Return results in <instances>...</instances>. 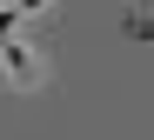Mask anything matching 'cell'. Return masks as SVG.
Segmentation results:
<instances>
[{
    "label": "cell",
    "instance_id": "1",
    "mask_svg": "<svg viewBox=\"0 0 154 140\" xmlns=\"http://www.w3.org/2000/svg\"><path fill=\"white\" fill-rule=\"evenodd\" d=\"M7 73H14V87H34L40 80V53L20 47V40H7Z\"/></svg>",
    "mask_w": 154,
    "mask_h": 140
},
{
    "label": "cell",
    "instance_id": "2",
    "mask_svg": "<svg viewBox=\"0 0 154 140\" xmlns=\"http://www.w3.org/2000/svg\"><path fill=\"white\" fill-rule=\"evenodd\" d=\"M127 34H134V40H154V20H127Z\"/></svg>",
    "mask_w": 154,
    "mask_h": 140
}]
</instances>
